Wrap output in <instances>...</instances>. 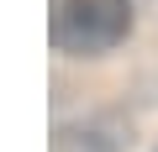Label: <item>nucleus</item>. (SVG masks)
<instances>
[{"mask_svg": "<svg viewBox=\"0 0 158 152\" xmlns=\"http://www.w3.org/2000/svg\"><path fill=\"white\" fill-rule=\"evenodd\" d=\"M132 37V0H58L53 42L69 58H100Z\"/></svg>", "mask_w": 158, "mask_h": 152, "instance_id": "obj_1", "label": "nucleus"}]
</instances>
